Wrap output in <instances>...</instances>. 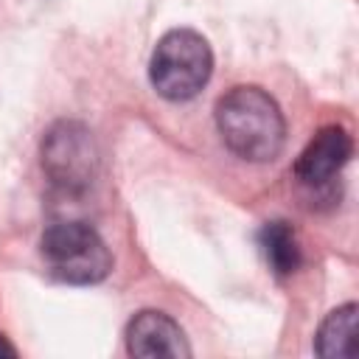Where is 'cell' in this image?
Returning <instances> with one entry per match:
<instances>
[{
	"instance_id": "2",
	"label": "cell",
	"mask_w": 359,
	"mask_h": 359,
	"mask_svg": "<svg viewBox=\"0 0 359 359\" xmlns=\"http://www.w3.org/2000/svg\"><path fill=\"white\" fill-rule=\"evenodd\" d=\"M213 50L191 28H174L160 36L149 59V81L165 101H191L210 81Z\"/></svg>"
},
{
	"instance_id": "8",
	"label": "cell",
	"mask_w": 359,
	"mask_h": 359,
	"mask_svg": "<svg viewBox=\"0 0 359 359\" xmlns=\"http://www.w3.org/2000/svg\"><path fill=\"white\" fill-rule=\"evenodd\" d=\"M258 244H261V252H264L266 266L275 275H292L300 266V261H303L297 236H294V230L286 222H269V224H264V230L258 236Z\"/></svg>"
},
{
	"instance_id": "3",
	"label": "cell",
	"mask_w": 359,
	"mask_h": 359,
	"mask_svg": "<svg viewBox=\"0 0 359 359\" xmlns=\"http://www.w3.org/2000/svg\"><path fill=\"white\" fill-rule=\"evenodd\" d=\"M45 269L70 286L101 283L112 272V255L95 227L87 222H56L39 238Z\"/></svg>"
},
{
	"instance_id": "4",
	"label": "cell",
	"mask_w": 359,
	"mask_h": 359,
	"mask_svg": "<svg viewBox=\"0 0 359 359\" xmlns=\"http://www.w3.org/2000/svg\"><path fill=\"white\" fill-rule=\"evenodd\" d=\"M42 171L67 194L87 191L98 174V149L79 121H59L42 137Z\"/></svg>"
},
{
	"instance_id": "7",
	"label": "cell",
	"mask_w": 359,
	"mask_h": 359,
	"mask_svg": "<svg viewBox=\"0 0 359 359\" xmlns=\"http://www.w3.org/2000/svg\"><path fill=\"white\" fill-rule=\"evenodd\" d=\"M317 356H353L356 353V303H345L320 323L314 337Z\"/></svg>"
},
{
	"instance_id": "1",
	"label": "cell",
	"mask_w": 359,
	"mask_h": 359,
	"mask_svg": "<svg viewBox=\"0 0 359 359\" xmlns=\"http://www.w3.org/2000/svg\"><path fill=\"white\" fill-rule=\"evenodd\" d=\"M216 129L222 143L247 163H269L286 143L278 101L255 84H238L216 101Z\"/></svg>"
},
{
	"instance_id": "9",
	"label": "cell",
	"mask_w": 359,
	"mask_h": 359,
	"mask_svg": "<svg viewBox=\"0 0 359 359\" xmlns=\"http://www.w3.org/2000/svg\"><path fill=\"white\" fill-rule=\"evenodd\" d=\"M0 356H17V348H14L3 334H0Z\"/></svg>"
},
{
	"instance_id": "6",
	"label": "cell",
	"mask_w": 359,
	"mask_h": 359,
	"mask_svg": "<svg viewBox=\"0 0 359 359\" xmlns=\"http://www.w3.org/2000/svg\"><path fill=\"white\" fill-rule=\"evenodd\" d=\"M126 351L132 356H143V359H157V356L185 359V356H191V345H188L180 323L171 320L165 311H154V309L137 311L129 320Z\"/></svg>"
},
{
	"instance_id": "5",
	"label": "cell",
	"mask_w": 359,
	"mask_h": 359,
	"mask_svg": "<svg viewBox=\"0 0 359 359\" xmlns=\"http://www.w3.org/2000/svg\"><path fill=\"white\" fill-rule=\"evenodd\" d=\"M353 154V140L342 126L320 129L294 160V180L309 194H323L334 185L337 174Z\"/></svg>"
}]
</instances>
